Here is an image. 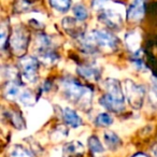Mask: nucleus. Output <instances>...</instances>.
Listing matches in <instances>:
<instances>
[{"mask_svg": "<svg viewBox=\"0 0 157 157\" xmlns=\"http://www.w3.org/2000/svg\"><path fill=\"white\" fill-rule=\"evenodd\" d=\"M60 90L66 100L85 113L90 111L94 98V88L83 84L80 78L69 75L60 78Z\"/></svg>", "mask_w": 157, "mask_h": 157, "instance_id": "nucleus-1", "label": "nucleus"}, {"mask_svg": "<svg viewBox=\"0 0 157 157\" xmlns=\"http://www.w3.org/2000/svg\"><path fill=\"white\" fill-rule=\"evenodd\" d=\"M101 87L103 94L99 97V105L109 113H123L126 110V97L122 82L117 78H107L101 81Z\"/></svg>", "mask_w": 157, "mask_h": 157, "instance_id": "nucleus-2", "label": "nucleus"}, {"mask_svg": "<svg viewBox=\"0 0 157 157\" xmlns=\"http://www.w3.org/2000/svg\"><path fill=\"white\" fill-rule=\"evenodd\" d=\"M30 38V31L27 26L20 24L12 27L9 41V48L12 54L17 58L27 55Z\"/></svg>", "mask_w": 157, "mask_h": 157, "instance_id": "nucleus-3", "label": "nucleus"}, {"mask_svg": "<svg viewBox=\"0 0 157 157\" xmlns=\"http://www.w3.org/2000/svg\"><path fill=\"white\" fill-rule=\"evenodd\" d=\"M18 69L24 83L33 84L39 78L40 60L35 55H25L18 58Z\"/></svg>", "mask_w": 157, "mask_h": 157, "instance_id": "nucleus-4", "label": "nucleus"}, {"mask_svg": "<svg viewBox=\"0 0 157 157\" xmlns=\"http://www.w3.org/2000/svg\"><path fill=\"white\" fill-rule=\"evenodd\" d=\"M109 2L105 8L98 11V21L103 26H105V28H108L112 31L121 30L123 28V24H124V17L118 11L117 7H115L116 2L114 7H110Z\"/></svg>", "mask_w": 157, "mask_h": 157, "instance_id": "nucleus-5", "label": "nucleus"}, {"mask_svg": "<svg viewBox=\"0 0 157 157\" xmlns=\"http://www.w3.org/2000/svg\"><path fill=\"white\" fill-rule=\"evenodd\" d=\"M123 87H124L125 97H126L128 105H130L132 109H141L146 95L145 88L129 78L125 80Z\"/></svg>", "mask_w": 157, "mask_h": 157, "instance_id": "nucleus-6", "label": "nucleus"}, {"mask_svg": "<svg viewBox=\"0 0 157 157\" xmlns=\"http://www.w3.org/2000/svg\"><path fill=\"white\" fill-rule=\"evenodd\" d=\"M147 13L146 0H132L126 10V20L129 24L139 25L144 21Z\"/></svg>", "mask_w": 157, "mask_h": 157, "instance_id": "nucleus-7", "label": "nucleus"}, {"mask_svg": "<svg viewBox=\"0 0 157 157\" xmlns=\"http://www.w3.org/2000/svg\"><path fill=\"white\" fill-rule=\"evenodd\" d=\"M76 74L81 80H84L86 82H98L102 81L101 78V68L95 63H82L76 66Z\"/></svg>", "mask_w": 157, "mask_h": 157, "instance_id": "nucleus-8", "label": "nucleus"}, {"mask_svg": "<svg viewBox=\"0 0 157 157\" xmlns=\"http://www.w3.org/2000/svg\"><path fill=\"white\" fill-rule=\"evenodd\" d=\"M22 86H23L22 80L7 81L5 85L2 86L3 98L7 99L8 101L17 100L21 93H22Z\"/></svg>", "mask_w": 157, "mask_h": 157, "instance_id": "nucleus-9", "label": "nucleus"}, {"mask_svg": "<svg viewBox=\"0 0 157 157\" xmlns=\"http://www.w3.org/2000/svg\"><path fill=\"white\" fill-rule=\"evenodd\" d=\"M61 116H63V121L65 125L67 127H70V128L78 129L84 125V122L80 116V114H78L75 110L70 107H67L63 110Z\"/></svg>", "mask_w": 157, "mask_h": 157, "instance_id": "nucleus-10", "label": "nucleus"}, {"mask_svg": "<svg viewBox=\"0 0 157 157\" xmlns=\"http://www.w3.org/2000/svg\"><path fill=\"white\" fill-rule=\"evenodd\" d=\"M102 138L105 147H108V150L112 151V152L120 150L123 146V140L113 130H105L102 133Z\"/></svg>", "mask_w": 157, "mask_h": 157, "instance_id": "nucleus-11", "label": "nucleus"}, {"mask_svg": "<svg viewBox=\"0 0 157 157\" xmlns=\"http://www.w3.org/2000/svg\"><path fill=\"white\" fill-rule=\"evenodd\" d=\"M63 154L65 157H81L85 155V150L80 141H71L63 145Z\"/></svg>", "mask_w": 157, "mask_h": 157, "instance_id": "nucleus-12", "label": "nucleus"}, {"mask_svg": "<svg viewBox=\"0 0 157 157\" xmlns=\"http://www.w3.org/2000/svg\"><path fill=\"white\" fill-rule=\"evenodd\" d=\"M8 121L10 122V124L14 127V128L18 129V130H23L26 127V123L22 115V112L16 108H11L8 111Z\"/></svg>", "mask_w": 157, "mask_h": 157, "instance_id": "nucleus-13", "label": "nucleus"}, {"mask_svg": "<svg viewBox=\"0 0 157 157\" xmlns=\"http://www.w3.org/2000/svg\"><path fill=\"white\" fill-rule=\"evenodd\" d=\"M125 43L128 48L129 53H135L140 51V44H141V36L138 33V30H130L126 35Z\"/></svg>", "mask_w": 157, "mask_h": 157, "instance_id": "nucleus-14", "label": "nucleus"}, {"mask_svg": "<svg viewBox=\"0 0 157 157\" xmlns=\"http://www.w3.org/2000/svg\"><path fill=\"white\" fill-rule=\"evenodd\" d=\"M87 146L93 155H102L105 153V145L96 135H92L87 139Z\"/></svg>", "mask_w": 157, "mask_h": 157, "instance_id": "nucleus-15", "label": "nucleus"}, {"mask_svg": "<svg viewBox=\"0 0 157 157\" xmlns=\"http://www.w3.org/2000/svg\"><path fill=\"white\" fill-rule=\"evenodd\" d=\"M7 157H35V155L26 146L15 144V145H12L11 147H9Z\"/></svg>", "mask_w": 157, "mask_h": 157, "instance_id": "nucleus-16", "label": "nucleus"}, {"mask_svg": "<svg viewBox=\"0 0 157 157\" xmlns=\"http://www.w3.org/2000/svg\"><path fill=\"white\" fill-rule=\"evenodd\" d=\"M37 95L30 88H25L22 90L17 100L25 107H33L37 102Z\"/></svg>", "mask_w": 157, "mask_h": 157, "instance_id": "nucleus-17", "label": "nucleus"}, {"mask_svg": "<svg viewBox=\"0 0 157 157\" xmlns=\"http://www.w3.org/2000/svg\"><path fill=\"white\" fill-rule=\"evenodd\" d=\"M72 13H73V17L81 23L86 22L88 20V17H90V10L87 9V7L85 5H83L81 2L73 6Z\"/></svg>", "mask_w": 157, "mask_h": 157, "instance_id": "nucleus-18", "label": "nucleus"}, {"mask_svg": "<svg viewBox=\"0 0 157 157\" xmlns=\"http://www.w3.org/2000/svg\"><path fill=\"white\" fill-rule=\"evenodd\" d=\"M114 123V118L109 112H101L97 114L94 120V125L98 128H108Z\"/></svg>", "mask_w": 157, "mask_h": 157, "instance_id": "nucleus-19", "label": "nucleus"}, {"mask_svg": "<svg viewBox=\"0 0 157 157\" xmlns=\"http://www.w3.org/2000/svg\"><path fill=\"white\" fill-rule=\"evenodd\" d=\"M48 5L58 13H67L72 7V0H48Z\"/></svg>", "mask_w": 157, "mask_h": 157, "instance_id": "nucleus-20", "label": "nucleus"}, {"mask_svg": "<svg viewBox=\"0 0 157 157\" xmlns=\"http://www.w3.org/2000/svg\"><path fill=\"white\" fill-rule=\"evenodd\" d=\"M10 35H11V29L9 28V24L2 23L1 33H0V41H1V48H2V51H5L6 48L9 50Z\"/></svg>", "mask_w": 157, "mask_h": 157, "instance_id": "nucleus-21", "label": "nucleus"}, {"mask_svg": "<svg viewBox=\"0 0 157 157\" xmlns=\"http://www.w3.org/2000/svg\"><path fill=\"white\" fill-rule=\"evenodd\" d=\"M152 88H153V92H154L155 96L157 97V78H155V76L152 78Z\"/></svg>", "mask_w": 157, "mask_h": 157, "instance_id": "nucleus-22", "label": "nucleus"}, {"mask_svg": "<svg viewBox=\"0 0 157 157\" xmlns=\"http://www.w3.org/2000/svg\"><path fill=\"white\" fill-rule=\"evenodd\" d=\"M151 157H157V141L154 142V144L151 147Z\"/></svg>", "mask_w": 157, "mask_h": 157, "instance_id": "nucleus-23", "label": "nucleus"}, {"mask_svg": "<svg viewBox=\"0 0 157 157\" xmlns=\"http://www.w3.org/2000/svg\"><path fill=\"white\" fill-rule=\"evenodd\" d=\"M130 157H151V156H148L147 154H145V153H143V152H138V153L133 154L132 156H130Z\"/></svg>", "mask_w": 157, "mask_h": 157, "instance_id": "nucleus-24", "label": "nucleus"}, {"mask_svg": "<svg viewBox=\"0 0 157 157\" xmlns=\"http://www.w3.org/2000/svg\"><path fill=\"white\" fill-rule=\"evenodd\" d=\"M81 157H83V156H81Z\"/></svg>", "mask_w": 157, "mask_h": 157, "instance_id": "nucleus-25", "label": "nucleus"}]
</instances>
